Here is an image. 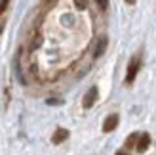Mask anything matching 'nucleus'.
<instances>
[{
  "mask_svg": "<svg viewBox=\"0 0 156 155\" xmlns=\"http://www.w3.org/2000/svg\"><path fill=\"white\" fill-rule=\"evenodd\" d=\"M116 127H118V115H108L103 123V132H111Z\"/></svg>",
  "mask_w": 156,
  "mask_h": 155,
  "instance_id": "4",
  "label": "nucleus"
},
{
  "mask_svg": "<svg viewBox=\"0 0 156 155\" xmlns=\"http://www.w3.org/2000/svg\"><path fill=\"white\" fill-rule=\"evenodd\" d=\"M4 8H8V2H0V13L4 12Z\"/></svg>",
  "mask_w": 156,
  "mask_h": 155,
  "instance_id": "8",
  "label": "nucleus"
},
{
  "mask_svg": "<svg viewBox=\"0 0 156 155\" xmlns=\"http://www.w3.org/2000/svg\"><path fill=\"white\" fill-rule=\"evenodd\" d=\"M107 44H108L107 36H101L99 42H97V46H95V52H93V56H95V58H101V56H103L105 50H107Z\"/></svg>",
  "mask_w": 156,
  "mask_h": 155,
  "instance_id": "5",
  "label": "nucleus"
},
{
  "mask_svg": "<svg viewBox=\"0 0 156 155\" xmlns=\"http://www.w3.org/2000/svg\"><path fill=\"white\" fill-rule=\"evenodd\" d=\"M149 146H151V136L149 134H139V140H137V146H135V148H137V151L139 153H145L147 149H149Z\"/></svg>",
  "mask_w": 156,
  "mask_h": 155,
  "instance_id": "3",
  "label": "nucleus"
},
{
  "mask_svg": "<svg viewBox=\"0 0 156 155\" xmlns=\"http://www.w3.org/2000/svg\"><path fill=\"white\" fill-rule=\"evenodd\" d=\"M137 140H139V134L137 132H133L128 140H126V148H131V146H137Z\"/></svg>",
  "mask_w": 156,
  "mask_h": 155,
  "instance_id": "7",
  "label": "nucleus"
},
{
  "mask_svg": "<svg viewBox=\"0 0 156 155\" xmlns=\"http://www.w3.org/2000/svg\"><path fill=\"white\" fill-rule=\"evenodd\" d=\"M67 138H69V130H65V128H57L55 134L51 136V142H53V144H61V142H65Z\"/></svg>",
  "mask_w": 156,
  "mask_h": 155,
  "instance_id": "6",
  "label": "nucleus"
},
{
  "mask_svg": "<svg viewBox=\"0 0 156 155\" xmlns=\"http://www.w3.org/2000/svg\"><path fill=\"white\" fill-rule=\"evenodd\" d=\"M116 155H129L126 149H120V151H116Z\"/></svg>",
  "mask_w": 156,
  "mask_h": 155,
  "instance_id": "9",
  "label": "nucleus"
},
{
  "mask_svg": "<svg viewBox=\"0 0 156 155\" xmlns=\"http://www.w3.org/2000/svg\"><path fill=\"white\" fill-rule=\"evenodd\" d=\"M139 67H141V54H135V56L129 59V65H128V73H126V84H131V82L135 81Z\"/></svg>",
  "mask_w": 156,
  "mask_h": 155,
  "instance_id": "1",
  "label": "nucleus"
},
{
  "mask_svg": "<svg viewBox=\"0 0 156 155\" xmlns=\"http://www.w3.org/2000/svg\"><path fill=\"white\" fill-rule=\"evenodd\" d=\"M97 86H91L88 92H86V96H84V100H82V105L86 107V109H90V107H93V104L97 102Z\"/></svg>",
  "mask_w": 156,
  "mask_h": 155,
  "instance_id": "2",
  "label": "nucleus"
}]
</instances>
